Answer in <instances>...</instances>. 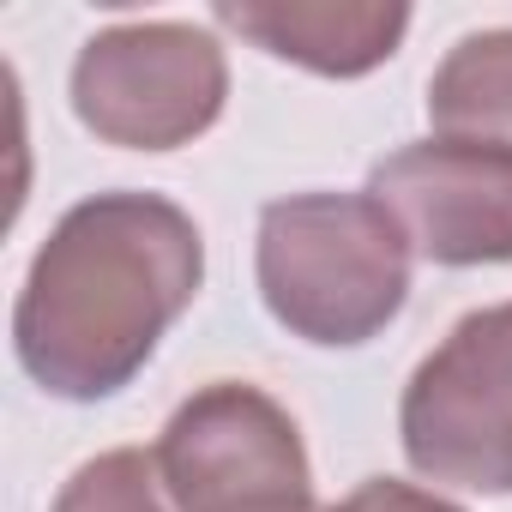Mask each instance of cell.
<instances>
[{
    "label": "cell",
    "instance_id": "obj_1",
    "mask_svg": "<svg viewBox=\"0 0 512 512\" xmlns=\"http://www.w3.org/2000/svg\"><path fill=\"white\" fill-rule=\"evenodd\" d=\"M205 284L199 223L163 193L79 199L25 272L13 308L19 368L67 404L115 398Z\"/></svg>",
    "mask_w": 512,
    "mask_h": 512
},
{
    "label": "cell",
    "instance_id": "obj_2",
    "mask_svg": "<svg viewBox=\"0 0 512 512\" xmlns=\"http://www.w3.org/2000/svg\"><path fill=\"white\" fill-rule=\"evenodd\" d=\"M253 278L290 338L350 350L410 302V235L374 193H290L260 211Z\"/></svg>",
    "mask_w": 512,
    "mask_h": 512
},
{
    "label": "cell",
    "instance_id": "obj_3",
    "mask_svg": "<svg viewBox=\"0 0 512 512\" xmlns=\"http://www.w3.org/2000/svg\"><path fill=\"white\" fill-rule=\"evenodd\" d=\"M223 97V43L187 19L109 25L73 61V115L121 151L193 145L223 115Z\"/></svg>",
    "mask_w": 512,
    "mask_h": 512
},
{
    "label": "cell",
    "instance_id": "obj_4",
    "mask_svg": "<svg viewBox=\"0 0 512 512\" xmlns=\"http://www.w3.org/2000/svg\"><path fill=\"white\" fill-rule=\"evenodd\" d=\"M404 458L470 494H512V302L464 314L410 374Z\"/></svg>",
    "mask_w": 512,
    "mask_h": 512
},
{
    "label": "cell",
    "instance_id": "obj_5",
    "mask_svg": "<svg viewBox=\"0 0 512 512\" xmlns=\"http://www.w3.org/2000/svg\"><path fill=\"white\" fill-rule=\"evenodd\" d=\"M151 452L181 512H314L296 416L247 380L199 386Z\"/></svg>",
    "mask_w": 512,
    "mask_h": 512
},
{
    "label": "cell",
    "instance_id": "obj_6",
    "mask_svg": "<svg viewBox=\"0 0 512 512\" xmlns=\"http://www.w3.org/2000/svg\"><path fill=\"white\" fill-rule=\"evenodd\" d=\"M368 193L398 217L410 253L434 266L512 260V151L470 139H416L374 163Z\"/></svg>",
    "mask_w": 512,
    "mask_h": 512
},
{
    "label": "cell",
    "instance_id": "obj_7",
    "mask_svg": "<svg viewBox=\"0 0 512 512\" xmlns=\"http://www.w3.org/2000/svg\"><path fill=\"white\" fill-rule=\"evenodd\" d=\"M217 25L326 79H362L398 55L410 7L398 0H217Z\"/></svg>",
    "mask_w": 512,
    "mask_h": 512
},
{
    "label": "cell",
    "instance_id": "obj_8",
    "mask_svg": "<svg viewBox=\"0 0 512 512\" xmlns=\"http://www.w3.org/2000/svg\"><path fill=\"white\" fill-rule=\"evenodd\" d=\"M428 121L440 139L512 151V25L470 31L446 49V61L428 79Z\"/></svg>",
    "mask_w": 512,
    "mask_h": 512
},
{
    "label": "cell",
    "instance_id": "obj_9",
    "mask_svg": "<svg viewBox=\"0 0 512 512\" xmlns=\"http://www.w3.org/2000/svg\"><path fill=\"white\" fill-rule=\"evenodd\" d=\"M55 512H181V506L169 500V482L157 470V452L115 446V452L85 458L61 482Z\"/></svg>",
    "mask_w": 512,
    "mask_h": 512
},
{
    "label": "cell",
    "instance_id": "obj_10",
    "mask_svg": "<svg viewBox=\"0 0 512 512\" xmlns=\"http://www.w3.org/2000/svg\"><path fill=\"white\" fill-rule=\"evenodd\" d=\"M332 512H464V506L446 500V494H434V488L398 482V476H368V482L350 488Z\"/></svg>",
    "mask_w": 512,
    "mask_h": 512
}]
</instances>
